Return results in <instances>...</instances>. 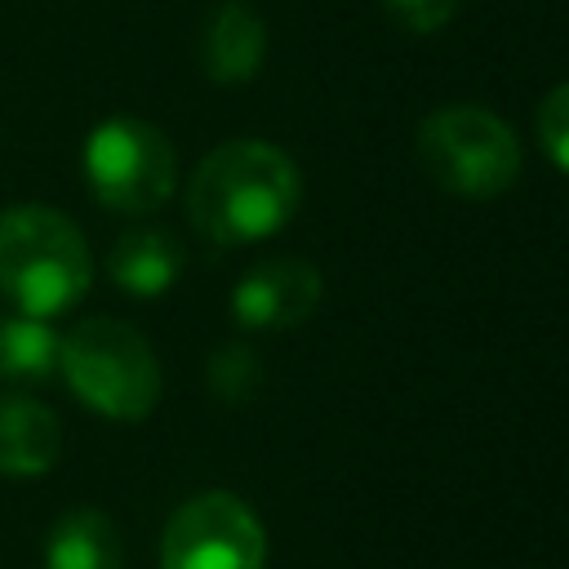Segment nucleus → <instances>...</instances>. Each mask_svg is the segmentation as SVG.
I'll return each mask as SVG.
<instances>
[{
	"instance_id": "nucleus-6",
	"label": "nucleus",
	"mask_w": 569,
	"mask_h": 569,
	"mask_svg": "<svg viewBox=\"0 0 569 569\" xmlns=\"http://www.w3.org/2000/svg\"><path fill=\"white\" fill-rule=\"evenodd\" d=\"M267 533L236 493H196L182 502L160 538L164 569H262Z\"/></svg>"
},
{
	"instance_id": "nucleus-4",
	"label": "nucleus",
	"mask_w": 569,
	"mask_h": 569,
	"mask_svg": "<svg viewBox=\"0 0 569 569\" xmlns=\"http://www.w3.org/2000/svg\"><path fill=\"white\" fill-rule=\"evenodd\" d=\"M418 164L436 187L489 200L520 178V142L489 107L453 102L418 124Z\"/></svg>"
},
{
	"instance_id": "nucleus-11",
	"label": "nucleus",
	"mask_w": 569,
	"mask_h": 569,
	"mask_svg": "<svg viewBox=\"0 0 569 569\" xmlns=\"http://www.w3.org/2000/svg\"><path fill=\"white\" fill-rule=\"evenodd\" d=\"M107 271L133 298H160V293L173 289V280L182 271V249H178V240L169 231L138 227V231H124L111 244Z\"/></svg>"
},
{
	"instance_id": "nucleus-3",
	"label": "nucleus",
	"mask_w": 569,
	"mask_h": 569,
	"mask_svg": "<svg viewBox=\"0 0 569 569\" xmlns=\"http://www.w3.org/2000/svg\"><path fill=\"white\" fill-rule=\"evenodd\" d=\"M58 369L93 413L116 422H138L160 400V365L151 342L116 316H89L62 333Z\"/></svg>"
},
{
	"instance_id": "nucleus-2",
	"label": "nucleus",
	"mask_w": 569,
	"mask_h": 569,
	"mask_svg": "<svg viewBox=\"0 0 569 569\" xmlns=\"http://www.w3.org/2000/svg\"><path fill=\"white\" fill-rule=\"evenodd\" d=\"M93 262L80 227L49 204L0 209V293L27 316H62L89 289Z\"/></svg>"
},
{
	"instance_id": "nucleus-8",
	"label": "nucleus",
	"mask_w": 569,
	"mask_h": 569,
	"mask_svg": "<svg viewBox=\"0 0 569 569\" xmlns=\"http://www.w3.org/2000/svg\"><path fill=\"white\" fill-rule=\"evenodd\" d=\"M267 58V27L262 18L240 4V0H227L218 4L209 18H204V31H200V67L213 84H244L258 76Z\"/></svg>"
},
{
	"instance_id": "nucleus-5",
	"label": "nucleus",
	"mask_w": 569,
	"mask_h": 569,
	"mask_svg": "<svg viewBox=\"0 0 569 569\" xmlns=\"http://www.w3.org/2000/svg\"><path fill=\"white\" fill-rule=\"evenodd\" d=\"M178 178L173 142L133 116H111L84 138V182L116 213H151Z\"/></svg>"
},
{
	"instance_id": "nucleus-12",
	"label": "nucleus",
	"mask_w": 569,
	"mask_h": 569,
	"mask_svg": "<svg viewBox=\"0 0 569 569\" xmlns=\"http://www.w3.org/2000/svg\"><path fill=\"white\" fill-rule=\"evenodd\" d=\"M62 333L44 316H0V378L4 382H44L58 373Z\"/></svg>"
},
{
	"instance_id": "nucleus-15",
	"label": "nucleus",
	"mask_w": 569,
	"mask_h": 569,
	"mask_svg": "<svg viewBox=\"0 0 569 569\" xmlns=\"http://www.w3.org/2000/svg\"><path fill=\"white\" fill-rule=\"evenodd\" d=\"M462 0H382V9L405 27V31H418V36H431L440 31L453 13H458Z\"/></svg>"
},
{
	"instance_id": "nucleus-13",
	"label": "nucleus",
	"mask_w": 569,
	"mask_h": 569,
	"mask_svg": "<svg viewBox=\"0 0 569 569\" xmlns=\"http://www.w3.org/2000/svg\"><path fill=\"white\" fill-rule=\"evenodd\" d=\"M209 382H213L218 396H227V400H244V396L258 391V382H262V365H258V356H253L249 347H227V351L213 356V365H209Z\"/></svg>"
},
{
	"instance_id": "nucleus-10",
	"label": "nucleus",
	"mask_w": 569,
	"mask_h": 569,
	"mask_svg": "<svg viewBox=\"0 0 569 569\" xmlns=\"http://www.w3.org/2000/svg\"><path fill=\"white\" fill-rule=\"evenodd\" d=\"M124 542L107 511L71 507L44 533V569H120Z\"/></svg>"
},
{
	"instance_id": "nucleus-7",
	"label": "nucleus",
	"mask_w": 569,
	"mask_h": 569,
	"mask_svg": "<svg viewBox=\"0 0 569 569\" xmlns=\"http://www.w3.org/2000/svg\"><path fill=\"white\" fill-rule=\"evenodd\" d=\"M320 271L302 258H267L249 267L231 293V316L244 329H293L320 307Z\"/></svg>"
},
{
	"instance_id": "nucleus-14",
	"label": "nucleus",
	"mask_w": 569,
	"mask_h": 569,
	"mask_svg": "<svg viewBox=\"0 0 569 569\" xmlns=\"http://www.w3.org/2000/svg\"><path fill=\"white\" fill-rule=\"evenodd\" d=\"M538 142L547 160L569 173V84H556L538 107Z\"/></svg>"
},
{
	"instance_id": "nucleus-9",
	"label": "nucleus",
	"mask_w": 569,
	"mask_h": 569,
	"mask_svg": "<svg viewBox=\"0 0 569 569\" xmlns=\"http://www.w3.org/2000/svg\"><path fill=\"white\" fill-rule=\"evenodd\" d=\"M62 453V427L53 409L31 396H0V471L4 476H44Z\"/></svg>"
},
{
	"instance_id": "nucleus-1",
	"label": "nucleus",
	"mask_w": 569,
	"mask_h": 569,
	"mask_svg": "<svg viewBox=\"0 0 569 569\" xmlns=\"http://www.w3.org/2000/svg\"><path fill=\"white\" fill-rule=\"evenodd\" d=\"M302 196L298 164L262 142V138H236L213 147L187 187V213L196 231L222 249L253 244L276 236Z\"/></svg>"
}]
</instances>
